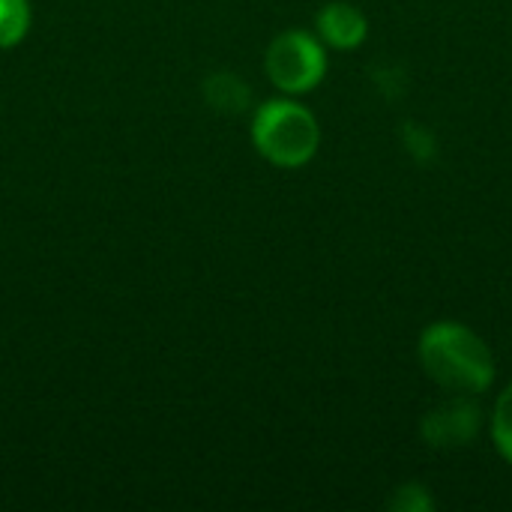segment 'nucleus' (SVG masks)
<instances>
[{"label":"nucleus","mask_w":512,"mask_h":512,"mask_svg":"<svg viewBox=\"0 0 512 512\" xmlns=\"http://www.w3.org/2000/svg\"><path fill=\"white\" fill-rule=\"evenodd\" d=\"M420 363L426 375L453 396L483 393L495 381L489 345L465 324L438 321L420 336Z\"/></svg>","instance_id":"nucleus-1"},{"label":"nucleus","mask_w":512,"mask_h":512,"mask_svg":"<svg viewBox=\"0 0 512 512\" xmlns=\"http://www.w3.org/2000/svg\"><path fill=\"white\" fill-rule=\"evenodd\" d=\"M252 141L264 159L282 168L306 165L321 141L318 120L309 108L291 99H273L258 108L252 120Z\"/></svg>","instance_id":"nucleus-2"},{"label":"nucleus","mask_w":512,"mask_h":512,"mask_svg":"<svg viewBox=\"0 0 512 512\" xmlns=\"http://www.w3.org/2000/svg\"><path fill=\"white\" fill-rule=\"evenodd\" d=\"M270 81L285 93H306L321 84L327 72V57L321 42L312 33L288 30L279 33L264 57Z\"/></svg>","instance_id":"nucleus-3"},{"label":"nucleus","mask_w":512,"mask_h":512,"mask_svg":"<svg viewBox=\"0 0 512 512\" xmlns=\"http://www.w3.org/2000/svg\"><path fill=\"white\" fill-rule=\"evenodd\" d=\"M480 423H483L480 405L471 402L468 396H456L438 405L435 411H429L426 420L420 423V432L426 444L435 450H459V447L474 444Z\"/></svg>","instance_id":"nucleus-4"},{"label":"nucleus","mask_w":512,"mask_h":512,"mask_svg":"<svg viewBox=\"0 0 512 512\" xmlns=\"http://www.w3.org/2000/svg\"><path fill=\"white\" fill-rule=\"evenodd\" d=\"M366 30H369L366 15L351 3H327L318 12V33L333 48H342V51L357 48L366 39Z\"/></svg>","instance_id":"nucleus-5"},{"label":"nucleus","mask_w":512,"mask_h":512,"mask_svg":"<svg viewBox=\"0 0 512 512\" xmlns=\"http://www.w3.org/2000/svg\"><path fill=\"white\" fill-rule=\"evenodd\" d=\"M207 99L213 102V108L243 111L249 102V87L243 81H237L234 75H216L207 81Z\"/></svg>","instance_id":"nucleus-6"},{"label":"nucleus","mask_w":512,"mask_h":512,"mask_svg":"<svg viewBox=\"0 0 512 512\" xmlns=\"http://www.w3.org/2000/svg\"><path fill=\"white\" fill-rule=\"evenodd\" d=\"M27 27H30L27 0H0V48L21 42Z\"/></svg>","instance_id":"nucleus-7"},{"label":"nucleus","mask_w":512,"mask_h":512,"mask_svg":"<svg viewBox=\"0 0 512 512\" xmlns=\"http://www.w3.org/2000/svg\"><path fill=\"white\" fill-rule=\"evenodd\" d=\"M492 438L501 456L512 462V384L498 396L492 411Z\"/></svg>","instance_id":"nucleus-8"},{"label":"nucleus","mask_w":512,"mask_h":512,"mask_svg":"<svg viewBox=\"0 0 512 512\" xmlns=\"http://www.w3.org/2000/svg\"><path fill=\"white\" fill-rule=\"evenodd\" d=\"M402 141H405L408 153H411L414 159H420V162L432 159V156H435V147H438L435 135H432L423 123H411V120H408L405 129H402Z\"/></svg>","instance_id":"nucleus-9"},{"label":"nucleus","mask_w":512,"mask_h":512,"mask_svg":"<svg viewBox=\"0 0 512 512\" xmlns=\"http://www.w3.org/2000/svg\"><path fill=\"white\" fill-rule=\"evenodd\" d=\"M390 507L396 512H429L432 510V498L426 495V486H399L390 498Z\"/></svg>","instance_id":"nucleus-10"}]
</instances>
